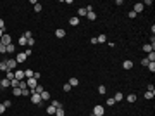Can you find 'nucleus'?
<instances>
[{
    "label": "nucleus",
    "instance_id": "nucleus-37",
    "mask_svg": "<svg viewBox=\"0 0 155 116\" xmlns=\"http://www.w3.org/2000/svg\"><path fill=\"white\" fill-rule=\"evenodd\" d=\"M71 88H73V87H71V85H69V83H66V85H64V87H62V90H64V92H69V90H71Z\"/></svg>",
    "mask_w": 155,
    "mask_h": 116
},
{
    "label": "nucleus",
    "instance_id": "nucleus-40",
    "mask_svg": "<svg viewBox=\"0 0 155 116\" xmlns=\"http://www.w3.org/2000/svg\"><path fill=\"white\" fill-rule=\"evenodd\" d=\"M35 12H41V3H36V5H35Z\"/></svg>",
    "mask_w": 155,
    "mask_h": 116
},
{
    "label": "nucleus",
    "instance_id": "nucleus-23",
    "mask_svg": "<svg viewBox=\"0 0 155 116\" xmlns=\"http://www.w3.org/2000/svg\"><path fill=\"white\" fill-rule=\"evenodd\" d=\"M14 50H16V47H14V43H10V45H7V54H14Z\"/></svg>",
    "mask_w": 155,
    "mask_h": 116
},
{
    "label": "nucleus",
    "instance_id": "nucleus-2",
    "mask_svg": "<svg viewBox=\"0 0 155 116\" xmlns=\"http://www.w3.org/2000/svg\"><path fill=\"white\" fill-rule=\"evenodd\" d=\"M0 42H2V43H3V45L7 47V45H10V43H12V38H10V35H7V33H3V37L0 38Z\"/></svg>",
    "mask_w": 155,
    "mask_h": 116
},
{
    "label": "nucleus",
    "instance_id": "nucleus-45",
    "mask_svg": "<svg viewBox=\"0 0 155 116\" xmlns=\"http://www.w3.org/2000/svg\"><path fill=\"white\" fill-rule=\"evenodd\" d=\"M128 16H129V17H131V19H134V17H136V14H134V12H133V10H129V14H128Z\"/></svg>",
    "mask_w": 155,
    "mask_h": 116
},
{
    "label": "nucleus",
    "instance_id": "nucleus-7",
    "mask_svg": "<svg viewBox=\"0 0 155 116\" xmlns=\"http://www.w3.org/2000/svg\"><path fill=\"white\" fill-rule=\"evenodd\" d=\"M26 59H28V57H26V54H24V52H21V54H17V56H16V61H17V62H24Z\"/></svg>",
    "mask_w": 155,
    "mask_h": 116
},
{
    "label": "nucleus",
    "instance_id": "nucleus-25",
    "mask_svg": "<svg viewBox=\"0 0 155 116\" xmlns=\"http://www.w3.org/2000/svg\"><path fill=\"white\" fill-rule=\"evenodd\" d=\"M78 14H79V16H81V17H84V16H86V14H88V12H86V9H84V7H81V9H79V10H78Z\"/></svg>",
    "mask_w": 155,
    "mask_h": 116
},
{
    "label": "nucleus",
    "instance_id": "nucleus-36",
    "mask_svg": "<svg viewBox=\"0 0 155 116\" xmlns=\"http://www.w3.org/2000/svg\"><path fill=\"white\" fill-rule=\"evenodd\" d=\"M55 116H64V109H62V108H59V109L55 111Z\"/></svg>",
    "mask_w": 155,
    "mask_h": 116
},
{
    "label": "nucleus",
    "instance_id": "nucleus-14",
    "mask_svg": "<svg viewBox=\"0 0 155 116\" xmlns=\"http://www.w3.org/2000/svg\"><path fill=\"white\" fill-rule=\"evenodd\" d=\"M40 97H41V101H48V99H50V94H48L47 90H43V92L40 94Z\"/></svg>",
    "mask_w": 155,
    "mask_h": 116
},
{
    "label": "nucleus",
    "instance_id": "nucleus-19",
    "mask_svg": "<svg viewBox=\"0 0 155 116\" xmlns=\"http://www.w3.org/2000/svg\"><path fill=\"white\" fill-rule=\"evenodd\" d=\"M55 111H57V109H55V108H53L52 104H50V106L47 108V115H55Z\"/></svg>",
    "mask_w": 155,
    "mask_h": 116
},
{
    "label": "nucleus",
    "instance_id": "nucleus-17",
    "mask_svg": "<svg viewBox=\"0 0 155 116\" xmlns=\"http://www.w3.org/2000/svg\"><path fill=\"white\" fill-rule=\"evenodd\" d=\"M41 92H43V87H41V85H36V87H35V88H33V94H41Z\"/></svg>",
    "mask_w": 155,
    "mask_h": 116
},
{
    "label": "nucleus",
    "instance_id": "nucleus-21",
    "mask_svg": "<svg viewBox=\"0 0 155 116\" xmlns=\"http://www.w3.org/2000/svg\"><path fill=\"white\" fill-rule=\"evenodd\" d=\"M97 42H98V43H105V42H107V37H105V35H98Z\"/></svg>",
    "mask_w": 155,
    "mask_h": 116
},
{
    "label": "nucleus",
    "instance_id": "nucleus-34",
    "mask_svg": "<svg viewBox=\"0 0 155 116\" xmlns=\"http://www.w3.org/2000/svg\"><path fill=\"white\" fill-rule=\"evenodd\" d=\"M23 37H24L26 40H29V38H33V33H31V31H26V33H24Z\"/></svg>",
    "mask_w": 155,
    "mask_h": 116
},
{
    "label": "nucleus",
    "instance_id": "nucleus-16",
    "mask_svg": "<svg viewBox=\"0 0 155 116\" xmlns=\"http://www.w3.org/2000/svg\"><path fill=\"white\" fill-rule=\"evenodd\" d=\"M17 43H19V45H21V47H26V45H28V40L24 38V37H21V38L17 40Z\"/></svg>",
    "mask_w": 155,
    "mask_h": 116
},
{
    "label": "nucleus",
    "instance_id": "nucleus-42",
    "mask_svg": "<svg viewBox=\"0 0 155 116\" xmlns=\"http://www.w3.org/2000/svg\"><path fill=\"white\" fill-rule=\"evenodd\" d=\"M3 106H5V109H7V108L12 106V102H10V101H3Z\"/></svg>",
    "mask_w": 155,
    "mask_h": 116
},
{
    "label": "nucleus",
    "instance_id": "nucleus-12",
    "mask_svg": "<svg viewBox=\"0 0 155 116\" xmlns=\"http://www.w3.org/2000/svg\"><path fill=\"white\" fill-rule=\"evenodd\" d=\"M133 66H134L133 61H124V62H122V68H124V69H131Z\"/></svg>",
    "mask_w": 155,
    "mask_h": 116
},
{
    "label": "nucleus",
    "instance_id": "nucleus-11",
    "mask_svg": "<svg viewBox=\"0 0 155 116\" xmlns=\"http://www.w3.org/2000/svg\"><path fill=\"white\" fill-rule=\"evenodd\" d=\"M154 95H155V90H147V92H145V99H147V101L154 99Z\"/></svg>",
    "mask_w": 155,
    "mask_h": 116
},
{
    "label": "nucleus",
    "instance_id": "nucleus-20",
    "mask_svg": "<svg viewBox=\"0 0 155 116\" xmlns=\"http://www.w3.org/2000/svg\"><path fill=\"white\" fill-rule=\"evenodd\" d=\"M122 99H124V95H122L121 92H117L116 95H114V101H116V102H119V101H122Z\"/></svg>",
    "mask_w": 155,
    "mask_h": 116
},
{
    "label": "nucleus",
    "instance_id": "nucleus-3",
    "mask_svg": "<svg viewBox=\"0 0 155 116\" xmlns=\"http://www.w3.org/2000/svg\"><path fill=\"white\" fill-rule=\"evenodd\" d=\"M31 102L36 104V106H41V97H40L38 94H31Z\"/></svg>",
    "mask_w": 155,
    "mask_h": 116
},
{
    "label": "nucleus",
    "instance_id": "nucleus-43",
    "mask_svg": "<svg viewBox=\"0 0 155 116\" xmlns=\"http://www.w3.org/2000/svg\"><path fill=\"white\" fill-rule=\"evenodd\" d=\"M40 76H41V73H36V71H35V73H33V78H35V80H36V81H38V80H40Z\"/></svg>",
    "mask_w": 155,
    "mask_h": 116
},
{
    "label": "nucleus",
    "instance_id": "nucleus-33",
    "mask_svg": "<svg viewBox=\"0 0 155 116\" xmlns=\"http://www.w3.org/2000/svg\"><path fill=\"white\" fill-rule=\"evenodd\" d=\"M5 52H7V47H5V45L0 42V54H5Z\"/></svg>",
    "mask_w": 155,
    "mask_h": 116
},
{
    "label": "nucleus",
    "instance_id": "nucleus-28",
    "mask_svg": "<svg viewBox=\"0 0 155 116\" xmlns=\"http://www.w3.org/2000/svg\"><path fill=\"white\" fill-rule=\"evenodd\" d=\"M50 104H52V106H53V108H55V109H59V108H62V104H60V102H59V101H52V102H50Z\"/></svg>",
    "mask_w": 155,
    "mask_h": 116
},
{
    "label": "nucleus",
    "instance_id": "nucleus-48",
    "mask_svg": "<svg viewBox=\"0 0 155 116\" xmlns=\"http://www.w3.org/2000/svg\"><path fill=\"white\" fill-rule=\"evenodd\" d=\"M2 37H3V30H0V38H2Z\"/></svg>",
    "mask_w": 155,
    "mask_h": 116
},
{
    "label": "nucleus",
    "instance_id": "nucleus-24",
    "mask_svg": "<svg viewBox=\"0 0 155 116\" xmlns=\"http://www.w3.org/2000/svg\"><path fill=\"white\" fill-rule=\"evenodd\" d=\"M78 83H79V80H78V78H71V80H69V85H71V87H76Z\"/></svg>",
    "mask_w": 155,
    "mask_h": 116
},
{
    "label": "nucleus",
    "instance_id": "nucleus-6",
    "mask_svg": "<svg viewBox=\"0 0 155 116\" xmlns=\"http://www.w3.org/2000/svg\"><path fill=\"white\" fill-rule=\"evenodd\" d=\"M143 7H145V5L138 2V3H134V9H133V12H134V14H138V12H141V10H143Z\"/></svg>",
    "mask_w": 155,
    "mask_h": 116
},
{
    "label": "nucleus",
    "instance_id": "nucleus-32",
    "mask_svg": "<svg viewBox=\"0 0 155 116\" xmlns=\"http://www.w3.org/2000/svg\"><path fill=\"white\" fill-rule=\"evenodd\" d=\"M29 94H31V92H29L28 88H23V90H21V95H24V97H28Z\"/></svg>",
    "mask_w": 155,
    "mask_h": 116
},
{
    "label": "nucleus",
    "instance_id": "nucleus-5",
    "mask_svg": "<svg viewBox=\"0 0 155 116\" xmlns=\"http://www.w3.org/2000/svg\"><path fill=\"white\" fill-rule=\"evenodd\" d=\"M14 76H16V80H19V81H21V80L24 78V71H21V69H16V71H14Z\"/></svg>",
    "mask_w": 155,
    "mask_h": 116
},
{
    "label": "nucleus",
    "instance_id": "nucleus-13",
    "mask_svg": "<svg viewBox=\"0 0 155 116\" xmlns=\"http://www.w3.org/2000/svg\"><path fill=\"white\" fill-rule=\"evenodd\" d=\"M5 78H7V80H14V71H12V69H7V71H5Z\"/></svg>",
    "mask_w": 155,
    "mask_h": 116
},
{
    "label": "nucleus",
    "instance_id": "nucleus-35",
    "mask_svg": "<svg viewBox=\"0 0 155 116\" xmlns=\"http://www.w3.org/2000/svg\"><path fill=\"white\" fill-rule=\"evenodd\" d=\"M147 68H148V69L154 73V71H155V62H148V66H147Z\"/></svg>",
    "mask_w": 155,
    "mask_h": 116
},
{
    "label": "nucleus",
    "instance_id": "nucleus-18",
    "mask_svg": "<svg viewBox=\"0 0 155 116\" xmlns=\"http://www.w3.org/2000/svg\"><path fill=\"white\" fill-rule=\"evenodd\" d=\"M0 87H3V88H7V87H10V80H7V78H3L2 80V85Z\"/></svg>",
    "mask_w": 155,
    "mask_h": 116
},
{
    "label": "nucleus",
    "instance_id": "nucleus-9",
    "mask_svg": "<svg viewBox=\"0 0 155 116\" xmlns=\"http://www.w3.org/2000/svg\"><path fill=\"white\" fill-rule=\"evenodd\" d=\"M26 83H28V87H31V88H35V87L38 85V81H36L35 78H28V81H26Z\"/></svg>",
    "mask_w": 155,
    "mask_h": 116
},
{
    "label": "nucleus",
    "instance_id": "nucleus-31",
    "mask_svg": "<svg viewBox=\"0 0 155 116\" xmlns=\"http://www.w3.org/2000/svg\"><path fill=\"white\" fill-rule=\"evenodd\" d=\"M86 17H88L90 21H93V19L97 17V14H95V12H88V14H86Z\"/></svg>",
    "mask_w": 155,
    "mask_h": 116
},
{
    "label": "nucleus",
    "instance_id": "nucleus-29",
    "mask_svg": "<svg viewBox=\"0 0 155 116\" xmlns=\"http://www.w3.org/2000/svg\"><path fill=\"white\" fill-rule=\"evenodd\" d=\"M0 71H7V62L5 61H0Z\"/></svg>",
    "mask_w": 155,
    "mask_h": 116
},
{
    "label": "nucleus",
    "instance_id": "nucleus-1",
    "mask_svg": "<svg viewBox=\"0 0 155 116\" xmlns=\"http://www.w3.org/2000/svg\"><path fill=\"white\" fill-rule=\"evenodd\" d=\"M103 113H105L103 106H95L93 108V116H103Z\"/></svg>",
    "mask_w": 155,
    "mask_h": 116
},
{
    "label": "nucleus",
    "instance_id": "nucleus-38",
    "mask_svg": "<svg viewBox=\"0 0 155 116\" xmlns=\"http://www.w3.org/2000/svg\"><path fill=\"white\" fill-rule=\"evenodd\" d=\"M12 92H14V95H21V88H19V87L12 88Z\"/></svg>",
    "mask_w": 155,
    "mask_h": 116
},
{
    "label": "nucleus",
    "instance_id": "nucleus-26",
    "mask_svg": "<svg viewBox=\"0 0 155 116\" xmlns=\"http://www.w3.org/2000/svg\"><path fill=\"white\" fill-rule=\"evenodd\" d=\"M10 87H12V88L19 87V80H16V78H14V80H10Z\"/></svg>",
    "mask_w": 155,
    "mask_h": 116
},
{
    "label": "nucleus",
    "instance_id": "nucleus-22",
    "mask_svg": "<svg viewBox=\"0 0 155 116\" xmlns=\"http://www.w3.org/2000/svg\"><path fill=\"white\" fill-rule=\"evenodd\" d=\"M148 62H155V52H148Z\"/></svg>",
    "mask_w": 155,
    "mask_h": 116
},
{
    "label": "nucleus",
    "instance_id": "nucleus-27",
    "mask_svg": "<svg viewBox=\"0 0 155 116\" xmlns=\"http://www.w3.org/2000/svg\"><path fill=\"white\" fill-rule=\"evenodd\" d=\"M128 102H136V95L134 94H129L128 95Z\"/></svg>",
    "mask_w": 155,
    "mask_h": 116
},
{
    "label": "nucleus",
    "instance_id": "nucleus-47",
    "mask_svg": "<svg viewBox=\"0 0 155 116\" xmlns=\"http://www.w3.org/2000/svg\"><path fill=\"white\" fill-rule=\"evenodd\" d=\"M0 30H5V23H3V19H0Z\"/></svg>",
    "mask_w": 155,
    "mask_h": 116
},
{
    "label": "nucleus",
    "instance_id": "nucleus-8",
    "mask_svg": "<svg viewBox=\"0 0 155 116\" xmlns=\"http://www.w3.org/2000/svg\"><path fill=\"white\" fill-rule=\"evenodd\" d=\"M55 37H57V38H64V37H66V31H64L62 28H59V30H55Z\"/></svg>",
    "mask_w": 155,
    "mask_h": 116
},
{
    "label": "nucleus",
    "instance_id": "nucleus-46",
    "mask_svg": "<svg viewBox=\"0 0 155 116\" xmlns=\"http://www.w3.org/2000/svg\"><path fill=\"white\" fill-rule=\"evenodd\" d=\"M3 113H5V106H3V104H0V115H3Z\"/></svg>",
    "mask_w": 155,
    "mask_h": 116
},
{
    "label": "nucleus",
    "instance_id": "nucleus-41",
    "mask_svg": "<svg viewBox=\"0 0 155 116\" xmlns=\"http://www.w3.org/2000/svg\"><path fill=\"white\" fill-rule=\"evenodd\" d=\"M114 104H116L114 99H107V106H114Z\"/></svg>",
    "mask_w": 155,
    "mask_h": 116
},
{
    "label": "nucleus",
    "instance_id": "nucleus-49",
    "mask_svg": "<svg viewBox=\"0 0 155 116\" xmlns=\"http://www.w3.org/2000/svg\"><path fill=\"white\" fill-rule=\"evenodd\" d=\"M0 85H2V80H0Z\"/></svg>",
    "mask_w": 155,
    "mask_h": 116
},
{
    "label": "nucleus",
    "instance_id": "nucleus-4",
    "mask_svg": "<svg viewBox=\"0 0 155 116\" xmlns=\"http://www.w3.org/2000/svg\"><path fill=\"white\" fill-rule=\"evenodd\" d=\"M5 62H7V69H12V71H14L17 61H14V59H5Z\"/></svg>",
    "mask_w": 155,
    "mask_h": 116
},
{
    "label": "nucleus",
    "instance_id": "nucleus-44",
    "mask_svg": "<svg viewBox=\"0 0 155 116\" xmlns=\"http://www.w3.org/2000/svg\"><path fill=\"white\" fill-rule=\"evenodd\" d=\"M35 45V38H29L28 40V47H33Z\"/></svg>",
    "mask_w": 155,
    "mask_h": 116
},
{
    "label": "nucleus",
    "instance_id": "nucleus-39",
    "mask_svg": "<svg viewBox=\"0 0 155 116\" xmlns=\"http://www.w3.org/2000/svg\"><path fill=\"white\" fill-rule=\"evenodd\" d=\"M98 92H100V94H105V92H107V88H105L103 85H100V87H98Z\"/></svg>",
    "mask_w": 155,
    "mask_h": 116
},
{
    "label": "nucleus",
    "instance_id": "nucleus-15",
    "mask_svg": "<svg viewBox=\"0 0 155 116\" xmlns=\"http://www.w3.org/2000/svg\"><path fill=\"white\" fill-rule=\"evenodd\" d=\"M69 24H71V26H78V24H79V17H71V19H69Z\"/></svg>",
    "mask_w": 155,
    "mask_h": 116
},
{
    "label": "nucleus",
    "instance_id": "nucleus-10",
    "mask_svg": "<svg viewBox=\"0 0 155 116\" xmlns=\"http://www.w3.org/2000/svg\"><path fill=\"white\" fill-rule=\"evenodd\" d=\"M154 49H155V45H152V43H147V45H143V50L148 54V52H154Z\"/></svg>",
    "mask_w": 155,
    "mask_h": 116
},
{
    "label": "nucleus",
    "instance_id": "nucleus-30",
    "mask_svg": "<svg viewBox=\"0 0 155 116\" xmlns=\"http://www.w3.org/2000/svg\"><path fill=\"white\" fill-rule=\"evenodd\" d=\"M33 73H35V71H31V69H26V71H24V76H26V78H33Z\"/></svg>",
    "mask_w": 155,
    "mask_h": 116
}]
</instances>
